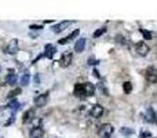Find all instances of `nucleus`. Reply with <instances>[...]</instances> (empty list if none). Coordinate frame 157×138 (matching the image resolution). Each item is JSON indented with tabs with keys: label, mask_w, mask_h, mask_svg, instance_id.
<instances>
[{
	"label": "nucleus",
	"mask_w": 157,
	"mask_h": 138,
	"mask_svg": "<svg viewBox=\"0 0 157 138\" xmlns=\"http://www.w3.org/2000/svg\"><path fill=\"white\" fill-rule=\"evenodd\" d=\"M113 131H115V127H113L112 124H109V123H105V124L99 126L98 135L101 138H109L112 134H113Z\"/></svg>",
	"instance_id": "nucleus-1"
},
{
	"label": "nucleus",
	"mask_w": 157,
	"mask_h": 138,
	"mask_svg": "<svg viewBox=\"0 0 157 138\" xmlns=\"http://www.w3.org/2000/svg\"><path fill=\"white\" fill-rule=\"evenodd\" d=\"M145 79L150 84L157 83V69L154 66H147L146 68V71H145Z\"/></svg>",
	"instance_id": "nucleus-2"
},
{
	"label": "nucleus",
	"mask_w": 157,
	"mask_h": 138,
	"mask_svg": "<svg viewBox=\"0 0 157 138\" xmlns=\"http://www.w3.org/2000/svg\"><path fill=\"white\" fill-rule=\"evenodd\" d=\"M149 51H150V49H149V46H147L146 43H143V42H138L137 44H135V53H137L138 55L146 57L147 54H149Z\"/></svg>",
	"instance_id": "nucleus-3"
},
{
	"label": "nucleus",
	"mask_w": 157,
	"mask_h": 138,
	"mask_svg": "<svg viewBox=\"0 0 157 138\" xmlns=\"http://www.w3.org/2000/svg\"><path fill=\"white\" fill-rule=\"evenodd\" d=\"M103 112H105L103 106L99 105V104H95V105H92V108L90 109V116L94 119H99L103 115Z\"/></svg>",
	"instance_id": "nucleus-4"
},
{
	"label": "nucleus",
	"mask_w": 157,
	"mask_h": 138,
	"mask_svg": "<svg viewBox=\"0 0 157 138\" xmlns=\"http://www.w3.org/2000/svg\"><path fill=\"white\" fill-rule=\"evenodd\" d=\"M47 101H48V93H42L35 98V105L37 108H42V106L47 105Z\"/></svg>",
	"instance_id": "nucleus-5"
},
{
	"label": "nucleus",
	"mask_w": 157,
	"mask_h": 138,
	"mask_svg": "<svg viewBox=\"0 0 157 138\" xmlns=\"http://www.w3.org/2000/svg\"><path fill=\"white\" fill-rule=\"evenodd\" d=\"M72 59H73L72 53H65L61 57V59H59V65L62 66V68H68V66L72 64Z\"/></svg>",
	"instance_id": "nucleus-6"
},
{
	"label": "nucleus",
	"mask_w": 157,
	"mask_h": 138,
	"mask_svg": "<svg viewBox=\"0 0 157 138\" xmlns=\"http://www.w3.org/2000/svg\"><path fill=\"white\" fill-rule=\"evenodd\" d=\"M69 24H70L69 21H63V22H59V24H57V25H54L51 29L54 33H59V32H62V30H65L66 27H69Z\"/></svg>",
	"instance_id": "nucleus-7"
},
{
	"label": "nucleus",
	"mask_w": 157,
	"mask_h": 138,
	"mask_svg": "<svg viewBox=\"0 0 157 138\" xmlns=\"http://www.w3.org/2000/svg\"><path fill=\"white\" fill-rule=\"evenodd\" d=\"M83 84H84L85 96H88V97L94 96V94H95V86L92 84V83H90V82H85V83H83Z\"/></svg>",
	"instance_id": "nucleus-8"
},
{
	"label": "nucleus",
	"mask_w": 157,
	"mask_h": 138,
	"mask_svg": "<svg viewBox=\"0 0 157 138\" xmlns=\"http://www.w3.org/2000/svg\"><path fill=\"white\" fill-rule=\"evenodd\" d=\"M78 33H80V30H78V29H75L72 33H70V35H69V36H66V37H63V39H61L58 43H59V44H66L68 42L73 40L75 37H77V36H78Z\"/></svg>",
	"instance_id": "nucleus-9"
},
{
	"label": "nucleus",
	"mask_w": 157,
	"mask_h": 138,
	"mask_svg": "<svg viewBox=\"0 0 157 138\" xmlns=\"http://www.w3.org/2000/svg\"><path fill=\"white\" fill-rule=\"evenodd\" d=\"M6 82L7 84H10V86H15L17 82H18V77H17V73L13 72V71H10V73L6 76Z\"/></svg>",
	"instance_id": "nucleus-10"
},
{
	"label": "nucleus",
	"mask_w": 157,
	"mask_h": 138,
	"mask_svg": "<svg viewBox=\"0 0 157 138\" xmlns=\"http://www.w3.org/2000/svg\"><path fill=\"white\" fill-rule=\"evenodd\" d=\"M17 51H18V42L14 39V40H11L10 44L7 46L6 53H7V54H15Z\"/></svg>",
	"instance_id": "nucleus-11"
},
{
	"label": "nucleus",
	"mask_w": 157,
	"mask_h": 138,
	"mask_svg": "<svg viewBox=\"0 0 157 138\" xmlns=\"http://www.w3.org/2000/svg\"><path fill=\"white\" fill-rule=\"evenodd\" d=\"M84 49H85V39L84 37H80V39H77V42L75 43V51L76 53H82Z\"/></svg>",
	"instance_id": "nucleus-12"
},
{
	"label": "nucleus",
	"mask_w": 157,
	"mask_h": 138,
	"mask_svg": "<svg viewBox=\"0 0 157 138\" xmlns=\"http://www.w3.org/2000/svg\"><path fill=\"white\" fill-rule=\"evenodd\" d=\"M145 120H146V122H149V123L157 122V115H156V112H154L152 108L147 109V113H146V118H145Z\"/></svg>",
	"instance_id": "nucleus-13"
},
{
	"label": "nucleus",
	"mask_w": 157,
	"mask_h": 138,
	"mask_svg": "<svg viewBox=\"0 0 157 138\" xmlns=\"http://www.w3.org/2000/svg\"><path fill=\"white\" fill-rule=\"evenodd\" d=\"M73 94H75L76 97H83V96H85V93H84V84H83V83H77V84L75 86Z\"/></svg>",
	"instance_id": "nucleus-14"
},
{
	"label": "nucleus",
	"mask_w": 157,
	"mask_h": 138,
	"mask_svg": "<svg viewBox=\"0 0 157 138\" xmlns=\"http://www.w3.org/2000/svg\"><path fill=\"white\" fill-rule=\"evenodd\" d=\"M44 49H46V51H44V54H43V55L44 57H47V58H52V57H54V54H55V47L52 46V44H46V47H44Z\"/></svg>",
	"instance_id": "nucleus-15"
},
{
	"label": "nucleus",
	"mask_w": 157,
	"mask_h": 138,
	"mask_svg": "<svg viewBox=\"0 0 157 138\" xmlns=\"http://www.w3.org/2000/svg\"><path fill=\"white\" fill-rule=\"evenodd\" d=\"M33 116H35V109H28V111L23 113V118H22V122L23 123H28L30 122L33 119Z\"/></svg>",
	"instance_id": "nucleus-16"
},
{
	"label": "nucleus",
	"mask_w": 157,
	"mask_h": 138,
	"mask_svg": "<svg viewBox=\"0 0 157 138\" xmlns=\"http://www.w3.org/2000/svg\"><path fill=\"white\" fill-rule=\"evenodd\" d=\"M139 32L142 33V36H143L145 40H152V39H153V36H154V33H153V32H150V30L145 29V28H139Z\"/></svg>",
	"instance_id": "nucleus-17"
},
{
	"label": "nucleus",
	"mask_w": 157,
	"mask_h": 138,
	"mask_svg": "<svg viewBox=\"0 0 157 138\" xmlns=\"http://www.w3.org/2000/svg\"><path fill=\"white\" fill-rule=\"evenodd\" d=\"M43 135V128L40 127H35L32 130V131H30V138H40Z\"/></svg>",
	"instance_id": "nucleus-18"
},
{
	"label": "nucleus",
	"mask_w": 157,
	"mask_h": 138,
	"mask_svg": "<svg viewBox=\"0 0 157 138\" xmlns=\"http://www.w3.org/2000/svg\"><path fill=\"white\" fill-rule=\"evenodd\" d=\"M20 106H21V104H20V102L17 101V99H14V101H11L10 104L7 105V108H8V109H11V112H13V115H14V113H15V112L18 111V109H20Z\"/></svg>",
	"instance_id": "nucleus-19"
},
{
	"label": "nucleus",
	"mask_w": 157,
	"mask_h": 138,
	"mask_svg": "<svg viewBox=\"0 0 157 138\" xmlns=\"http://www.w3.org/2000/svg\"><path fill=\"white\" fill-rule=\"evenodd\" d=\"M29 82H30V75L28 72L26 73H23L22 75V77L20 79V84L22 86V87H25V86H28L29 84Z\"/></svg>",
	"instance_id": "nucleus-20"
},
{
	"label": "nucleus",
	"mask_w": 157,
	"mask_h": 138,
	"mask_svg": "<svg viewBox=\"0 0 157 138\" xmlns=\"http://www.w3.org/2000/svg\"><path fill=\"white\" fill-rule=\"evenodd\" d=\"M116 42L120 43V44H125V46H131V42L130 40H127L124 36H121V35H117L116 36Z\"/></svg>",
	"instance_id": "nucleus-21"
},
{
	"label": "nucleus",
	"mask_w": 157,
	"mask_h": 138,
	"mask_svg": "<svg viewBox=\"0 0 157 138\" xmlns=\"http://www.w3.org/2000/svg\"><path fill=\"white\" fill-rule=\"evenodd\" d=\"M123 90H124L125 94H130V93L132 91V84H131L130 82H124L123 83Z\"/></svg>",
	"instance_id": "nucleus-22"
},
{
	"label": "nucleus",
	"mask_w": 157,
	"mask_h": 138,
	"mask_svg": "<svg viewBox=\"0 0 157 138\" xmlns=\"http://www.w3.org/2000/svg\"><path fill=\"white\" fill-rule=\"evenodd\" d=\"M105 32H106V28H99V29H97V30L94 32V37L97 39V37L102 36V35H103Z\"/></svg>",
	"instance_id": "nucleus-23"
},
{
	"label": "nucleus",
	"mask_w": 157,
	"mask_h": 138,
	"mask_svg": "<svg viewBox=\"0 0 157 138\" xmlns=\"http://www.w3.org/2000/svg\"><path fill=\"white\" fill-rule=\"evenodd\" d=\"M132 133H134V130H132V128H127V127L121 128V134H124V135H131Z\"/></svg>",
	"instance_id": "nucleus-24"
},
{
	"label": "nucleus",
	"mask_w": 157,
	"mask_h": 138,
	"mask_svg": "<svg viewBox=\"0 0 157 138\" xmlns=\"http://www.w3.org/2000/svg\"><path fill=\"white\" fill-rule=\"evenodd\" d=\"M21 93V89H15L13 90V91H10V94H8V98H14V97H17L18 94Z\"/></svg>",
	"instance_id": "nucleus-25"
},
{
	"label": "nucleus",
	"mask_w": 157,
	"mask_h": 138,
	"mask_svg": "<svg viewBox=\"0 0 157 138\" xmlns=\"http://www.w3.org/2000/svg\"><path fill=\"white\" fill-rule=\"evenodd\" d=\"M98 64V61L94 58V57H90L88 58V65H97Z\"/></svg>",
	"instance_id": "nucleus-26"
},
{
	"label": "nucleus",
	"mask_w": 157,
	"mask_h": 138,
	"mask_svg": "<svg viewBox=\"0 0 157 138\" xmlns=\"http://www.w3.org/2000/svg\"><path fill=\"white\" fill-rule=\"evenodd\" d=\"M42 25H30V29H32V30H40V29H42Z\"/></svg>",
	"instance_id": "nucleus-27"
},
{
	"label": "nucleus",
	"mask_w": 157,
	"mask_h": 138,
	"mask_svg": "<svg viewBox=\"0 0 157 138\" xmlns=\"http://www.w3.org/2000/svg\"><path fill=\"white\" fill-rule=\"evenodd\" d=\"M145 137H152L150 133H142L141 135H139V138H145Z\"/></svg>",
	"instance_id": "nucleus-28"
},
{
	"label": "nucleus",
	"mask_w": 157,
	"mask_h": 138,
	"mask_svg": "<svg viewBox=\"0 0 157 138\" xmlns=\"http://www.w3.org/2000/svg\"><path fill=\"white\" fill-rule=\"evenodd\" d=\"M35 82H36V84H39V82H40V77H39V76H35Z\"/></svg>",
	"instance_id": "nucleus-29"
},
{
	"label": "nucleus",
	"mask_w": 157,
	"mask_h": 138,
	"mask_svg": "<svg viewBox=\"0 0 157 138\" xmlns=\"http://www.w3.org/2000/svg\"><path fill=\"white\" fill-rule=\"evenodd\" d=\"M94 76H95V77H99V73H98L97 69H94Z\"/></svg>",
	"instance_id": "nucleus-30"
},
{
	"label": "nucleus",
	"mask_w": 157,
	"mask_h": 138,
	"mask_svg": "<svg viewBox=\"0 0 157 138\" xmlns=\"http://www.w3.org/2000/svg\"><path fill=\"white\" fill-rule=\"evenodd\" d=\"M0 72H2V66H0Z\"/></svg>",
	"instance_id": "nucleus-31"
}]
</instances>
